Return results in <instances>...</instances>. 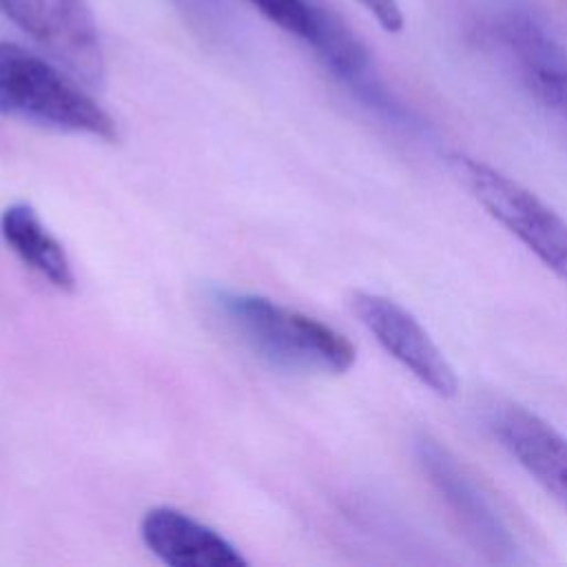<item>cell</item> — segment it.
<instances>
[{
    "label": "cell",
    "mask_w": 567,
    "mask_h": 567,
    "mask_svg": "<svg viewBox=\"0 0 567 567\" xmlns=\"http://www.w3.org/2000/svg\"><path fill=\"white\" fill-rule=\"evenodd\" d=\"M492 432L516 463L567 512V439L523 405H501Z\"/></svg>",
    "instance_id": "52a82bcc"
},
{
    "label": "cell",
    "mask_w": 567,
    "mask_h": 567,
    "mask_svg": "<svg viewBox=\"0 0 567 567\" xmlns=\"http://www.w3.org/2000/svg\"><path fill=\"white\" fill-rule=\"evenodd\" d=\"M0 235L9 250L51 288L75 290V272L64 246L42 224L35 208L27 202L9 204L0 215Z\"/></svg>",
    "instance_id": "30bf717a"
},
{
    "label": "cell",
    "mask_w": 567,
    "mask_h": 567,
    "mask_svg": "<svg viewBox=\"0 0 567 567\" xmlns=\"http://www.w3.org/2000/svg\"><path fill=\"white\" fill-rule=\"evenodd\" d=\"M385 31L403 29V13L396 0H357Z\"/></svg>",
    "instance_id": "4fadbf2b"
},
{
    "label": "cell",
    "mask_w": 567,
    "mask_h": 567,
    "mask_svg": "<svg viewBox=\"0 0 567 567\" xmlns=\"http://www.w3.org/2000/svg\"><path fill=\"white\" fill-rule=\"evenodd\" d=\"M414 454L427 481L458 516L474 543L498 563L516 560L514 536L458 458L430 434L414 439Z\"/></svg>",
    "instance_id": "8992f818"
},
{
    "label": "cell",
    "mask_w": 567,
    "mask_h": 567,
    "mask_svg": "<svg viewBox=\"0 0 567 567\" xmlns=\"http://www.w3.org/2000/svg\"><path fill=\"white\" fill-rule=\"evenodd\" d=\"M0 13L84 86H104V49L86 0H0Z\"/></svg>",
    "instance_id": "277c9868"
},
{
    "label": "cell",
    "mask_w": 567,
    "mask_h": 567,
    "mask_svg": "<svg viewBox=\"0 0 567 567\" xmlns=\"http://www.w3.org/2000/svg\"><path fill=\"white\" fill-rule=\"evenodd\" d=\"M350 308L374 341L416 381L443 399L456 394L458 379L452 363L410 310L368 290H357Z\"/></svg>",
    "instance_id": "5b68a950"
},
{
    "label": "cell",
    "mask_w": 567,
    "mask_h": 567,
    "mask_svg": "<svg viewBox=\"0 0 567 567\" xmlns=\"http://www.w3.org/2000/svg\"><path fill=\"white\" fill-rule=\"evenodd\" d=\"M66 69L16 42L0 40V113L38 126L117 140L115 120Z\"/></svg>",
    "instance_id": "7a4b0ae2"
},
{
    "label": "cell",
    "mask_w": 567,
    "mask_h": 567,
    "mask_svg": "<svg viewBox=\"0 0 567 567\" xmlns=\"http://www.w3.org/2000/svg\"><path fill=\"white\" fill-rule=\"evenodd\" d=\"M210 303L226 328L259 359L295 372H348L354 343L317 317L264 295L215 288Z\"/></svg>",
    "instance_id": "6da1fadb"
},
{
    "label": "cell",
    "mask_w": 567,
    "mask_h": 567,
    "mask_svg": "<svg viewBox=\"0 0 567 567\" xmlns=\"http://www.w3.org/2000/svg\"><path fill=\"white\" fill-rule=\"evenodd\" d=\"M177 2L188 13V18L202 29H210L226 18V7L221 0H177Z\"/></svg>",
    "instance_id": "7c38bea8"
},
{
    "label": "cell",
    "mask_w": 567,
    "mask_h": 567,
    "mask_svg": "<svg viewBox=\"0 0 567 567\" xmlns=\"http://www.w3.org/2000/svg\"><path fill=\"white\" fill-rule=\"evenodd\" d=\"M452 171L507 233L556 277L567 281V221L554 208L503 171L476 157L454 155Z\"/></svg>",
    "instance_id": "3957f363"
},
{
    "label": "cell",
    "mask_w": 567,
    "mask_h": 567,
    "mask_svg": "<svg viewBox=\"0 0 567 567\" xmlns=\"http://www.w3.org/2000/svg\"><path fill=\"white\" fill-rule=\"evenodd\" d=\"M268 22H272L284 33L308 42L321 0H248Z\"/></svg>",
    "instance_id": "8fae6325"
},
{
    "label": "cell",
    "mask_w": 567,
    "mask_h": 567,
    "mask_svg": "<svg viewBox=\"0 0 567 567\" xmlns=\"http://www.w3.org/2000/svg\"><path fill=\"white\" fill-rule=\"evenodd\" d=\"M525 86L567 126V49L525 13H512L498 24Z\"/></svg>",
    "instance_id": "9c48e42d"
},
{
    "label": "cell",
    "mask_w": 567,
    "mask_h": 567,
    "mask_svg": "<svg viewBox=\"0 0 567 567\" xmlns=\"http://www.w3.org/2000/svg\"><path fill=\"white\" fill-rule=\"evenodd\" d=\"M140 536L146 549L171 567H246L241 551L190 514L157 505L144 512Z\"/></svg>",
    "instance_id": "ba28073f"
}]
</instances>
